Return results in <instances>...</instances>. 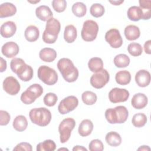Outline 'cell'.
Segmentation results:
<instances>
[{
    "label": "cell",
    "instance_id": "29",
    "mask_svg": "<svg viewBox=\"0 0 151 151\" xmlns=\"http://www.w3.org/2000/svg\"><path fill=\"white\" fill-rule=\"evenodd\" d=\"M13 127L18 132H23L27 128L28 121L25 116L23 115L17 116L14 120Z\"/></svg>",
    "mask_w": 151,
    "mask_h": 151
},
{
    "label": "cell",
    "instance_id": "41",
    "mask_svg": "<svg viewBox=\"0 0 151 151\" xmlns=\"http://www.w3.org/2000/svg\"><path fill=\"white\" fill-rule=\"evenodd\" d=\"M88 149L90 151H102L104 149V145L100 140L94 139L90 142Z\"/></svg>",
    "mask_w": 151,
    "mask_h": 151
},
{
    "label": "cell",
    "instance_id": "2",
    "mask_svg": "<svg viewBox=\"0 0 151 151\" xmlns=\"http://www.w3.org/2000/svg\"><path fill=\"white\" fill-rule=\"evenodd\" d=\"M57 68L66 81L73 83L78 78V70L69 58H63L59 60L57 63Z\"/></svg>",
    "mask_w": 151,
    "mask_h": 151
},
{
    "label": "cell",
    "instance_id": "35",
    "mask_svg": "<svg viewBox=\"0 0 151 151\" xmlns=\"http://www.w3.org/2000/svg\"><path fill=\"white\" fill-rule=\"evenodd\" d=\"M147 122L146 116L142 113H138L135 114L132 119L133 125L136 127H143Z\"/></svg>",
    "mask_w": 151,
    "mask_h": 151
},
{
    "label": "cell",
    "instance_id": "12",
    "mask_svg": "<svg viewBox=\"0 0 151 151\" xmlns=\"http://www.w3.org/2000/svg\"><path fill=\"white\" fill-rule=\"evenodd\" d=\"M130 94L127 90L115 87L109 93V99L113 103L124 102L127 100Z\"/></svg>",
    "mask_w": 151,
    "mask_h": 151
},
{
    "label": "cell",
    "instance_id": "17",
    "mask_svg": "<svg viewBox=\"0 0 151 151\" xmlns=\"http://www.w3.org/2000/svg\"><path fill=\"white\" fill-rule=\"evenodd\" d=\"M17 26L15 22L8 21L2 24L0 28V33L2 37L8 38L12 37L16 32Z\"/></svg>",
    "mask_w": 151,
    "mask_h": 151
},
{
    "label": "cell",
    "instance_id": "42",
    "mask_svg": "<svg viewBox=\"0 0 151 151\" xmlns=\"http://www.w3.org/2000/svg\"><path fill=\"white\" fill-rule=\"evenodd\" d=\"M11 119L10 114L5 110H0V124L1 126L7 125Z\"/></svg>",
    "mask_w": 151,
    "mask_h": 151
},
{
    "label": "cell",
    "instance_id": "8",
    "mask_svg": "<svg viewBox=\"0 0 151 151\" xmlns=\"http://www.w3.org/2000/svg\"><path fill=\"white\" fill-rule=\"evenodd\" d=\"M99 26L97 23L93 20L86 21L83 25L81 32L82 39L87 42L94 41L97 35Z\"/></svg>",
    "mask_w": 151,
    "mask_h": 151
},
{
    "label": "cell",
    "instance_id": "38",
    "mask_svg": "<svg viewBox=\"0 0 151 151\" xmlns=\"http://www.w3.org/2000/svg\"><path fill=\"white\" fill-rule=\"evenodd\" d=\"M127 51L133 57H137L142 54L143 48L140 44L137 42H132L129 44L127 47Z\"/></svg>",
    "mask_w": 151,
    "mask_h": 151
},
{
    "label": "cell",
    "instance_id": "5",
    "mask_svg": "<svg viewBox=\"0 0 151 151\" xmlns=\"http://www.w3.org/2000/svg\"><path fill=\"white\" fill-rule=\"evenodd\" d=\"M29 116L32 123L41 127L47 126L51 120V113L45 107L31 109L29 113Z\"/></svg>",
    "mask_w": 151,
    "mask_h": 151
},
{
    "label": "cell",
    "instance_id": "46",
    "mask_svg": "<svg viewBox=\"0 0 151 151\" xmlns=\"http://www.w3.org/2000/svg\"><path fill=\"white\" fill-rule=\"evenodd\" d=\"M73 151H83V150H86V151H87V149L86 148V147H83V146H78V145H77V146H75L73 148Z\"/></svg>",
    "mask_w": 151,
    "mask_h": 151
},
{
    "label": "cell",
    "instance_id": "13",
    "mask_svg": "<svg viewBox=\"0 0 151 151\" xmlns=\"http://www.w3.org/2000/svg\"><path fill=\"white\" fill-rule=\"evenodd\" d=\"M105 40L113 48H120L123 44V39L120 32L116 28L110 29L106 32Z\"/></svg>",
    "mask_w": 151,
    "mask_h": 151
},
{
    "label": "cell",
    "instance_id": "6",
    "mask_svg": "<svg viewBox=\"0 0 151 151\" xmlns=\"http://www.w3.org/2000/svg\"><path fill=\"white\" fill-rule=\"evenodd\" d=\"M43 93V88L39 84H33L28 87L21 96L20 99L25 104H30Z\"/></svg>",
    "mask_w": 151,
    "mask_h": 151
},
{
    "label": "cell",
    "instance_id": "18",
    "mask_svg": "<svg viewBox=\"0 0 151 151\" xmlns=\"http://www.w3.org/2000/svg\"><path fill=\"white\" fill-rule=\"evenodd\" d=\"M148 102V99L147 96L141 93H137L134 94L132 100H131V104L132 106L136 109H142L145 108Z\"/></svg>",
    "mask_w": 151,
    "mask_h": 151
},
{
    "label": "cell",
    "instance_id": "7",
    "mask_svg": "<svg viewBox=\"0 0 151 151\" xmlns=\"http://www.w3.org/2000/svg\"><path fill=\"white\" fill-rule=\"evenodd\" d=\"M38 78L48 86L55 84L58 81V74L55 70L47 65L40 66L37 71Z\"/></svg>",
    "mask_w": 151,
    "mask_h": 151
},
{
    "label": "cell",
    "instance_id": "50",
    "mask_svg": "<svg viewBox=\"0 0 151 151\" xmlns=\"http://www.w3.org/2000/svg\"><path fill=\"white\" fill-rule=\"evenodd\" d=\"M68 150V149L67 148H60V149H58V150Z\"/></svg>",
    "mask_w": 151,
    "mask_h": 151
},
{
    "label": "cell",
    "instance_id": "33",
    "mask_svg": "<svg viewBox=\"0 0 151 151\" xmlns=\"http://www.w3.org/2000/svg\"><path fill=\"white\" fill-rule=\"evenodd\" d=\"M71 11L74 15L76 17H83L86 14L87 7L84 3L77 2L73 5Z\"/></svg>",
    "mask_w": 151,
    "mask_h": 151
},
{
    "label": "cell",
    "instance_id": "15",
    "mask_svg": "<svg viewBox=\"0 0 151 151\" xmlns=\"http://www.w3.org/2000/svg\"><path fill=\"white\" fill-rule=\"evenodd\" d=\"M19 51L18 44L13 41L5 43L1 48L2 54L7 58H12L16 56Z\"/></svg>",
    "mask_w": 151,
    "mask_h": 151
},
{
    "label": "cell",
    "instance_id": "3",
    "mask_svg": "<svg viewBox=\"0 0 151 151\" xmlns=\"http://www.w3.org/2000/svg\"><path fill=\"white\" fill-rule=\"evenodd\" d=\"M129 116L127 108L123 106H118L108 109L105 111V117L110 124H122L124 123Z\"/></svg>",
    "mask_w": 151,
    "mask_h": 151
},
{
    "label": "cell",
    "instance_id": "45",
    "mask_svg": "<svg viewBox=\"0 0 151 151\" xmlns=\"http://www.w3.org/2000/svg\"><path fill=\"white\" fill-rule=\"evenodd\" d=\"M6 68V61L2 57H1V68H0V71L1 73H2L4 71H5Z\"/></svg>",
    "mask_w": 151,
    "mask_h": 151
},
{
    "label": "cell",
    "instance_id": "11",
    "mask_svg": "<svg viewBox=\"0 0 151 151\" xmlns=\"http://www.w3.org/2000/svg\"><path fill=\"white\" fill-rule=\"evenodd\" d=\"M78 104V99L74 96H70L63 99L59 103L58 110L61 114H65L74 110Z\"/></svg>",
    "mask_w": 151,
    "mask_h": 151
},
{
    "label": "cell",
    "instance_id": "36",
    "mask_svg": "<svg viewBox=\"0 0 151 151\" xmlns=\"http://www.w3.org/2000/svg\"><path fill=\"white\" fill-rule=\"evenodd\" d=\"M81 99L85 104L93 105L96 102L97 97L94 92L91 91H86L83 93L81 95Z\"/></svg>",
    "mask_w": 151,
    "mask_h": 151
},
{
    "label": "cell",
    "instance_id": "47",
    "mask_svg": "<svg viewBox=\"0 0 151 151\" xmlns=\"http://www.w3.org/2000/svg\"><path fill=\"white\" fill-rule=\"evenodd\" d=\"M124 1L121 0V1H109V2L111 3V4L114 5H120L121 4L123 3Z\"/></svg>",
    "mask_w": 151,
    "mask_h": 151
},
{
    "label": "cell",
    "instance_id": "43",
    "mask_svg": "<svg viewBox=\"0 0 151 151\" xmlns=\"http://www.w3.org/2000/svg\"><path fill=\"white\" fill-rule=\"evenodd\" d=\"M32 150V146L27 142H21L18 143L14 149L13 150H25L31 151Z\"/></svg>",
    "mask_w": 151,
    "mask_h": 151
},
{
    "label": "cell",
    "instance_id": "26",
    "mask_svg": "<svg viewBox=\"0 0 151 151\" xmlns=\"http://www.w3.org/2000/svg\"><path fill=\"white\" fill-rule=\"evenodd\" d=\"M77 36V29L73 25H68L65 27L64 38L67 43L73 42Z\"/></svg>",
    "mask_w": 151,
    "mask_h": 151
},
{
    "label": "cell",
    "instance_id": "37",
    "mask_svg": "<svg viewBox=\"0 0 151 151\" xmlns=\"http://www.w3.org/2000/svg\"><path fill=\"white\" fill-rule=\"evenodd\" d=\"M104 12H105L104 7L101 4L99 3L93 4L90 8V14L93 17L96 18L102 17Z\"/></svg>",
    "mask_w": 151,
    "mask_h": 151
},
{
    "label": "cell",
    "instance_id": "16",
    "mask_svg": "<svg viewBox=\"0 0 151 151\" xmlns=\"http://www.w3.org/2000/svg\"><path fill=\"white\" fill-rule=\"evenodd\" d=\"M150 74L146 70L138 71L135 75V81L136 84L141 87L147 86L150 82Z\"/></svg>",
    "mask_w": 151,
    "mask_h": 151
},
{
    "label": "cell",
    "instance_id": "28",
    "mask_svg": "<svg viewBox=\"0 0 151 151\" xmlns=\"http://www.w3.org/2000/svg\"><path fill=\"white\" fill-rule=\"evenodd\" d=\"M106 142L110 146L116 147L122 143V137L120 135L116 132H110L106 135Z\"/></svg>",
    "mask_w": 151,
    "mask_h": 151
},
{
    "label": "cell",
    "instance_id": "24",
    "mask_svg": "<svg viewBox=\"0 0 151 151\" xmlns=\"http://www.w3.org/2000/svg\"><path fill=\"white\" fill-rule=\"evenodd\" d=\"M40 35L38 28L35 25H29L27 27L24 32L25 39L29 42H34L38 40Z\"/></svg>",
    "mask_w": 151,
    "mask_h": 151
},
{
    "label": "cell",
    "instance_id": "10",
    "mask_svg": "<svg viewBox=\"0 0 151 151\" xmlns=\"http://www.w3.org/2000/svg\"><path fill=\"white\" fill-rule=\"evenodd\" d=\"M110 75L106 69L94 73L90 80L91 85L95 88L99 89L103 88L109 81Z\"/></svg>",
    "mask_w": 151,
    "mask_h": 151
},
{
    "label": "cell",
    "instance_id": "40",
    "mask_svg": "<svg viewBox=\"0 0 151 151\" xmlns=\"http://www.w3.org/2000/svg\"><path fill=\"white\" fill-rule=\"evenodd\" d=\"M53 9L57 12H64L67 7V2L65 0H53L52 1Z\"/></svg>",
    "mask_w": 151,
    "mask_h": 151
},
{
    "label": "cell",
    "instance_id": "21",
    "mask_svg": "<svg viewBox=\"0 0 151 151\" xmlns=\"http://www.w3.org/2000/svg\"><path fill=\"white\" fill-rule=\"evenodd\" d=\"M57 52L53 48H44L39 52L40 59L44 62L51 63L54 61L57 57Z\"/></svg>",
    "mask_w": 151,
    "mask_h": 151
},
{
    "label": "cell",
    "instance_id": "39",
    "mask_svg": "<svg viewBox=\"0 0 151 151\" xmlns=\"http://www.w3.org/2000/svg\"><path fill=\"white\" fill-rule=\"evenodd\" d=\"M43 100L44 104L46 106L48 107H52L56 104L58 100V97L55 93H48L46 94L45 96L44 97Z\"/></svg>",
    "mask_w": 151,
    "mask_h": 151
},
{
    "label": "cell",
    "instance_id": "9",
    "mask_svg": "<svg viewBox=\"0 0 151 151\" xmlns=\"http://www.w3.org/2000/svg\"><path fill=\"white\" fill-rule=\"evenodd\" d=\"M76 126L74 119L71 117L64 119L59 124L58 132L60 133V139L61 143L67 142L71 134L72 130Z\"/></svg>",
    "mask_w": 151,
    "mask_h": 151
},
{
    "label": "cell",
    "instance_id": "20",
    "mask_svg": "<svg viewBox=\"0 0 151 151\" xmlns=\"http://www.w3.org/2000/svg\"><path fill=\"white\" fill-rule=\"evenodd\" d=\"M35 14L37 17L42 21H47L52 18V12L51 9L46 5H41L35 9Z\"/></svg>",
    "mask_w": 151,
    "mask_h": 151
},
{
    "label": "cell",
    "instance_id": "48",
    "mask_svg": "<svg viewBox=\"0 0 151 151\" xmlns=\"http://www.w3.org/2000/svg\"><path fill=\"white\" fill-rule=\"evenodd\" d=\"M150 150V148L148 146H145V145H143V146H141L140 147H139L137 149V150Z\"/></svg>",
    "mask_w": 151,
    "mask_h": 151
},
{
    "label": "cell",
    "instance_id": "32",
    "mask_svg": "<svg viewBox=\"0 0 151 151\" xmlns=\"http://www.w3.org/2000/svg\"><path fill=\"white\" fill-rule=\"evenodd\" d=\"M140 8L142 9L143 15L142 19L147 20L151 17V1L140 0L139 1Z\"/></svg>",
    "mask_w": 151,
    "mask_h": 151
},
{
    "label": "cell",
    "instance_id": "14",
    "mask_svg": "<svg viewBox=\"0 0 151 151\" xmlns=\"http://www.w3.org/2000/svg\"><path fill=\"white\" fill-rule=\"evenodd\" d=\"M2 86L4 91L11 96L17 94L21 88L18 80L12 76L6 77L3 81Z\"/></svg>",
    "mask_w": 151,
    "mask_h": 151
},
{
    "label": "cell",
    "instance_id": "44",
    "mask_svg": "<svg viewBox=\"0 0 151 151\" xmlns=\"http://www.w3.org/2000/svg\"><path fill=\"white\" fill-rule=\"evenodd\" d=\"M150 47H151V40H149L147 41H146L145 42V44H144L145 52L147 54H151Z\"/></svg>",
    "mask_w": 151,
    "mask_h": 151
},
{
    "label": "cell",
    "instance_id": "22",
    "mask_svg": "<svg viewBox=\"0 0 151 151\" xmlns=\"http://www.w3.org/2000/svg\"><path fill=\"white\" fill-rule=\"evenodd\" d=\"M93 123L89 119H84L79 124L78 132L82 137H86L90 135L93 130Z\"/></svg>",
    "mask_w": 151,
    "mask_h": 151
},
{
    "label": "cell",
    "instance_id": "30",
    "mask_svg": "<svg viewBox=\"0 0 151 151\" xmlns=\"http://www.w3.org/2000/svg\"><path fill=\"white\" fill-rule=\"evenodd\" d=\"M88 67L91 72L97 73L103 69V60L99 57H93L90 59L88 63Z\"/></svg>",
    "mask_w": 151,
    "mask_h": 151
},
{
    "label": "cell",
    "instance_id": "34",
    "mask_svg": "<svg viewBox=\"0 0 151 151\" xmlns=\"http://www.w3.org/2000/svg\"><path fill=\"white\" fill-rule=\"evenodd\" d=\"M56 149L55 142L50 139L45 140L37 145V151H54Z\"/></svg>",
    "mask_w": 151,
    "mask_h": 151
},
{
    "label": "cell",
    "instance_id": "1",
    "mask_svg": "<svg viewBox=\"0 0 151 151\" xmlns=\"http://www.w3.org/2000/svg\"><path fill=\"white\" fill-rule=\"evenodd\" d=\"M10 67L12 72L15 73L19 78L23 81H28L33 77V69L27 65L20 58H14L10 63Z\"/></svg>",
    "mask_w": 151,
    "mask_h": 151
},
{
    "label": "cell",
    "instance_id": "19",
    "mask_svg": "<svg viewBox=\"0 0 151 151\" xmlns=\"http://www.w3.org/2000/svg\"><path fill=\"white\" fill-rule=\"evenodd\" d=\"M17 12L16 6L12 3L5 2L0 5V18H6L14 15Z\"/></svg>",
    "mask_w": 151,
    "mask_h": 151
},
{
    "label": "cell",
    "instance_id": "4",
    "mask_svg": "<svg viewBox=\"0 0 151 151\" xmlns=\"http://www.w3.org/2000/svg\"><path fill=\"white\" fill-rule=\"evenodd\" d=\"M61 24L60 21L54 18H51L47 21L45 29L42 34V40L47 44L54 43L60 31Z\"/></svg>",
    "mask_w": 151,
    "mask_h": 151
},
{
    "label": "cell",
    "instance_id": "27",
    "mask_svg": "<svg viewBox=\"0 0 151 151\" xmlns=\"http://www.w3.org/2000/svg\"><path fill=\"white\" fill-rule=\"evenodd\" d=\"M115 80L118 84L127 85L131 81V74L127 70H121L116 74Z\"/></svg>",
    "mask_w": 151,
    "mask_h": 151
},
{
    "label": "cell",
    "instance_id": "49",
    "mask_svg": "<svg viewBox=\"0 0 151 151\" xmlns=\"http://www.w3.org/2000/svg\"><path fill=\"white\" fill-rule=\"evenodd\" d=\"M40 1H28V2H30V3H32V4H35V3H37V2H39Z\"/></svg>",
    "mask_w": 151,
    "mask_h": 151
},
{
    "label": "cell",
    "instance_id": "25",
    "mask_svg": "<svg viewBox=\"0 0 151 151\" xmlns=\"http://www.w3.org/2000/svg\"><path fill=\"white\" fill-rule=\"evenodd\" d=\"M127 15L130 20L133 21H138L142 19L143 12L139 6H132L128 9Z\"/></svg>",
    "mask_w": 151,
    "mask_h": 151
},
{
    "label": "cell",
    "instance_id": "31",
    "mask_svg": "<svg viewBox=\"0 0 151 151\" xmlns=\"http://www.w3.org/2000/svg\"><path fill=\"white\" fill-rule=\"evenodd\" d=\"M130 58L124 54H120L116 55L114 58V64L118 68H124L130 64Z\"/></svg>",
    "mask_w": 151,
    "mask_h": 151
},
{
    "label": "cell",
    "instance_id": "23",
    "mask_svg": "<svg viewBox=\"0 0 151 151\" xmlns=\"http://www.w3.org/2000/svg\"><path fill=\"white\" fill-rule=\"evenodd\" d=\"M124 33L126 39L129 41L136 40L140 35V31L139 27L134 25H129L126 27Z\"/></svg>",
    "mask_w": 151,
    "mask_h": 151
}]
</instances>
